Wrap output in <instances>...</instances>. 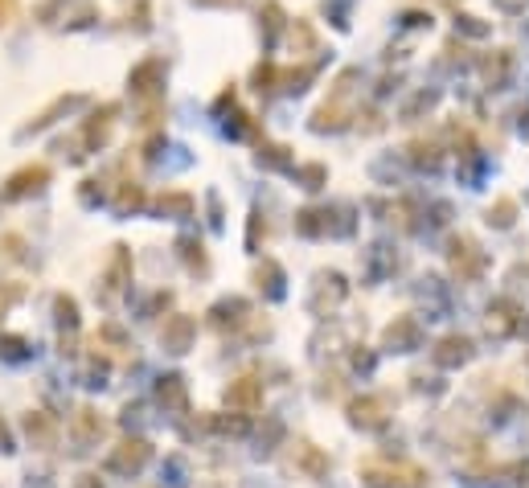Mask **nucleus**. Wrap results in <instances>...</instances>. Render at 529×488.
<instances>
[{
  "mask_svg": "<svg viewBox=\"0 0 529 488\" xmlns=\"http://www.w3.org/2000/svg\"><path fill=\"white\" fill-rule=\"evenodd\" d=\"M361 480L370 488H423V472L419 468H378L370 464L361 472Z\"/></svg>",
  "mask_w": 529,
  "mask_h": 488,
  "instance_id": "obj_3",
  "label": "nucleus"
},
{
  "mask_svg": "<svg viewBox=\"0 0 529 488\" xmlns=\"http://www.w3.org/2000/svg\"><path fill=\"white\" fill-rule=\"evenodd\" d=\"M70 436H75V444L95 447L99 439L107 436V423L99 419V411H95V406H78V411H75V419H70Z\"/></svg>",
  "mask_w": 529,
  "mask_h": 488,
  "instance_id": "obj_9",
  "label": "nucleus"
},
{
  "mask_svg": "<svg viewBox=\"0 0 529 488\" xmlns=\"http://www.w3.org/2000/svg\"><path fill=\"white\" fill-rule=\"evenodd\" d=\"M111 119H116V107H103V116H95L91 119V124H86V144H91V148H103L107 144V132H111Z\"/></svg>",
  "mask_w": 529,
  "mask_h": 488,
  "instance_id": "obj_20",
  "label": "nucleus"
},
{
  "mask_svg": "<svg viewBox=\"0 0 529 488\" xmlns=\"http://www.w3.org/2000/svg\"><path fill=\"white\" fill-rule=\"evenodd\" d=\"M210 427L213 431H222V436H246V427L251 423H246L243 414H213Z\"/></svg>",
  "mask_w": 529,
  "mask_h": 488,
  "instance_id": "obj_22",
  "label": "nucleus"
},
{
  "mask_svg": "<svg viewBox=\"0 0 529 488\" xmlns=\"http://www.w3.org/2000/svg\"><path fill=\"white\" fill-rule=\"evenodd\" d=\"M419 340H423V329H419L414 316H394V324H386V332H381V345L394 353L419 349Z\"/></svg>",
  "mask_w": 529,
  "mask_h": 488,
  "instance_id": "obj_6",
  "label": "nucleus"
},
{
  "mask_svg": "<svg viewBox=\"0 0 529 488\" xmlns=\"http://www.w3.org/2000/svg\"><path fill=\"white\" fill-rule=\"evenodd\" d=\"M513 213H517V205H513V202H497V210H488V222L513 226Z\"/></svg>",
  "mask_w": 529,
  "mask_h": 488,
  "instance_id": "obj_26",
  "label": "nucleus"
},
{
  "mask_svg": "<svg viewBox=\"0 0 529 488\" xmlns=\"http://www.w3.org/2000/svg\"><path fill=\"white\" fill-rule=\"evenodd\" d=\"M25 436H29L33 447L50 452V447L58 444V423H53L45 411H29V414H25Z\"/></svg>",
  "mask_w": 529,
  "mask_h": 488,
  "instance_id": "obj_15",
  "label": "nucleus"
},
{
  "mask_svg": "<svg viewBox=\"0 0 529 488\" xmlns=\"http://www.w3.org/2000/svg\"><path fill=\"white\" fill-rule=\"evenodd\" d=\"M21 296H25L21 284H0V316H9V308L21 304Z\"/></svg>",
  "mask_w": 529,
  "mask_h": 488,
  "instance_id": "obj_24",
  "label": "nucleus"
},
{
  "mask_svg": "<svg viewBox=\"0 0 529 488\" xmlns=\"http://www.w3.org/2000/svg\"><path fill=\"white\" fill-rule=\"evenodd\" d=\"M349 419H353V427L378 431V427L390 423V398H381V394H365V398H357V403L349 406Z\"/></svg>",
  "mask_w": 529,
  "mask_h": 488,
  "instance_id": "obj_4",
  "label": "nucleus"
},
{
  "mask_svg": "<svg viewBox=\"0 0 529 488\" xmlns=\"http://www.w3.org/2000/svg\"><path fill=\"white\" fill-rule=\"evenodd\" d=\"M136 210H144V189H140L136 180H127L124 189H119V197H116V213L119 218H127V213H136Z\"/></svg>",
  "mask_w": 529,
  "mask_h": 488,
  "instance_id": "obj_21",
  "label": "nucleus"
},
{
  "mask_svg": "<svg viewBox=\"0 0 529 488\" xmlns=\"http://www.w3.org/2000/svg\"><path fill=\"white\" fill-rule=\"evenodd\" d=\"M45 185H50V164H25L0 185V202H25L33 193H42Z\"/></svg>",
  "mask_w": 529,
  "mask_h": 488,
  "instance_id": "obj_2",
  "label": "nucleus"
},
{
  "mask_svg": "<svg viewBox=\"0 0 529 488\" xmlns=\"http://www.w3.org/2000/svg\"><path fill=\"white\" fill-rule=\"evenodd\" d=\"M83 103H86L83 95H66V99H53V103L45 107L42 116L33 119V124H25V128H21V136H33V132L50 128V124H53V119H58V116H66V111H78V107H83Z\"/></svg>",
  "mask_w": 529,
  "mask_h": 488,
  "instance_id": "obj_17",
  "label": "nucleus"
},
{
  "mask_svg": "<svg viewBox=\"0 0 529 488\" xmlns=\"http://www.w3.org/2000/svg\"><path fill=\"white\" fill-rule=\"evenodd\" d=\"M529 320H521V308L513 300H497L493 308H488V332H497V337H513V332H525Z\"/></svg>",
  "mask_w": 529,
  "mask_h": 488,
  "instance_id": "obj_7",
  "label": "nucleus"
},
{
  "mask_svg": "<svg viewBox=\"0 0 529 488\" xmlns=\"http://www.w3.org/2000/svg\"><path fill=\"white\" fill-rule=\"evenodd\" d=\"M160 218H193V197L189 193H164L156 202Z\"/></svg>",
  "mask_w": 529,
  "mask_h": 488,
  "instance_id": "obj_19",
  "label": "nucleus"
},
{
  "mask_svg": "<svg viewBox=\"0 0 529 488\" xmlns=\"http://www.w3.org/2000/svg\"><path fill=\"white\" fill-rule=\"evenodd\" d=\"M452 267L460 279H477L485 271V255H480V246L472 238H455L452 243Z\"/></svg>",
  "mask_w": 529,
  "mask_h": 488,
  "instance_id": "obj_10",
  "label": "nucleus"
},
{
  "mask_svg": "<svg viewBox=\"0 0 529 488\" xmlns=\"http://www.w3.org/2000/svg\"><path fill=\"white\" fill-rule=\"evenodd\" d=\"M17 452V439H12V431H9V423L0 419V456H12Z\"/></svg>",
  "mask_w": 529,
  "mask_h": 488,
  "instance_id": "obj_27",
  "label": "nucleus"
},
{
  "mask_svg": "<svg viewBox=\"0 0 529 488\" xmlns=\"http://www.w3.org/2000/svg\"><path fill=\"white\" fill-rule=\"evenodd\" d=\"M292 464L300 468V472H308L312 480L328 476V456L320 452L317 444H308V439H300V444H292Z\"/></svg>",
  "mask_w": 529,
  "mask_h": 488,
  "instance_id": "obj_14",
  "label": "nucleus"
},
{
  "mask_svg": "<svg viewBox=\"0 0 529 488\" xmlns=\"http://www.w3.org/2000/svg\"><path fill=\"white\" fill-rule=\"evenodd\" d=\"M53 316H58V329H62V353H75V332H78V300L58 292L53 296Z\"/></svg>",
  "mask_w": 529,
  "mask_h": 488,
  "instance_id": "obj_11",
  "label": "nucleus"
},
{
  "mask_svg": "<svg viewBox=\"0 0 529 488\" xmlns=\"http://www.w3.org/2000/svg\"><path fill=\"white\" fill-rule=\"evenodd\" d=\"M435 365H444V370H455V365H464L468 357H472V340L468 337H444L439 345H435Z\"/></svg>",
  "mask_w": 529,
  "mask_h": 488,
  "instance_id": "obj_16",
  "label": "nucleus"
},
{
  "mask_svg": "<svg viewBox=\"0 0 529 488\" xmlns=\"http://www.w3.org/2000/svg\"><path fill=\"white\" fill-rule=\"evenodd\" d=\"M12 4H17V0H0V17H9V12H12Z\"/></svg>",
  "mask_w": 529,
  "mask_h": 488,
  "instance_id": "obj_29",
  "label": "nucleus"
},
{
  "mask_svg": "<svg viewBox=\"0 0 529 488\" xmlns=\"http://www.w3.org/2000/svg\"><path fill=\"white\" fill-rule=\"evenodd\" d=\"M152 464V444L140 436H127L119 447H111V456H107V472H116V476H140L144 468Z\"/></svg>",
  "mask_w": 529,
  "mask_h": 488,
  "instance_id": "obj_1",
  "label": "nucleus"
},
{
  "mask_svg": "<svg viewBox=\"0 0 529 488\" xmlns=\"http://www.w3.org/2000/svg\"><path fill=\"white\" fill-rule=\"evenodd\" d=\"M156 403L169 414H189V386L180 373H164L156 382Z\"/></svg>",
  "mask_w": 529,
  "mask_h": 488,
  "instance_id": "obj_8",
  "label": "nucleus"
},
{
  "mask_svg": "<svg viewBox=\"0 0 529 488\" xmlns=\"http://www.w3.org/2000/svg\"><path fill=\"white\" fill-rule=\"evenodd\" d=\"M160 78H164V62H160V58H148V62H140L136 70H132L127 83H132L136 95H152V91L160 86Z\"/></svg>",
  "mask_w": 529,
  "mask_h": 488,
  "instance_id": "obj_18",
  "label": "nucleus"
},
{
  "mask_svg": "<svg viewBox=\"0 0 529 488\" xmlns=\"http://www.w3.org/2000/svg\"><path fill=\"white\" fill-rule=\"evenodd\" d=\"M103 284H107V292H124V287L132 284V251H127L124 243L111 246V259H107Z\"/></svg>",
  "mask_w": 529,
  "mask_h": 488,
  "instance_id": "obj_13",
  "label": "nucleus"
},
{
  "mask_svg": "<svg viewBox=\"0 0 529 488\" xmlns=\"http://www.w3.org/2000/svg\"><path fill=\"white\" fill-rule=\"evenodd\" d=\"M226 403H230L234 411H259V406H263V382H259V378H234V382L226 386Z\"/></svg>",
  "mask_w": 529,
  "mask_h": 488,
  "instance_id": "obj_12",
  "label": "nucleus"
},
{
  "mask_svg": "<svg viewBox=\"0 0 529 488\" xmlns=\"http://www.w3.org/2000/svg\"><path fill=\"white\" fill-rule=\"evenodd\" d=\"M193 337H197V320L185 316V312H172L160 329V345L169 353H189L193 349Z\"/></svg>",
  "mask_w": 529,
  "mask_h": 488,
  "instance_id": "obj_5",
  "label": "nucleus"
},
{
  "mask_svg": "<svg viewBox=\"0 0 529 488\" xmlns=\"http://www.w3.org/2000/svg\"><path fill=\"white\" fill-rule=\"evenodd\" d=\"M267 279V296H284V271H279V263H271V259H263V267H259V284Z\"/></svg>",
  "mask_w": 529,
  "mask_h": 488,
  "instance_id": "obj_23",
  "label": "nucleus"
},
{
  "mask_svg": "<svg viewBox=\"0 0 529 488\" xmlns=\"http://www.w3.org/2000/svg\"><path fill=\"white\" fill-rule=\"evenodd\" d=\"M70 488H103V480H99L95 472H78V476L70 480Z\"/></svg>",
  "mask_w": 529,
  "mask_h": 488,
  "instance_id": "obj_28",
  "label": "nucleus"
},
{
  "mask_svg": "<svg viewBox=\"0 0 529 488\" xmlns=\"http://www.w3.org/2000/svg\"><path fill=\"white\" fill-rule=\"evenodd\" d=\"M0 353L12 357V361H21L25 353H29V340H25V337H0Z\"/></svg>",
  "mask_w": 529,
  "mask_h": 488,
  "instance_id": "obj_25",
  "label": "nucleus"
}]
</instances>
